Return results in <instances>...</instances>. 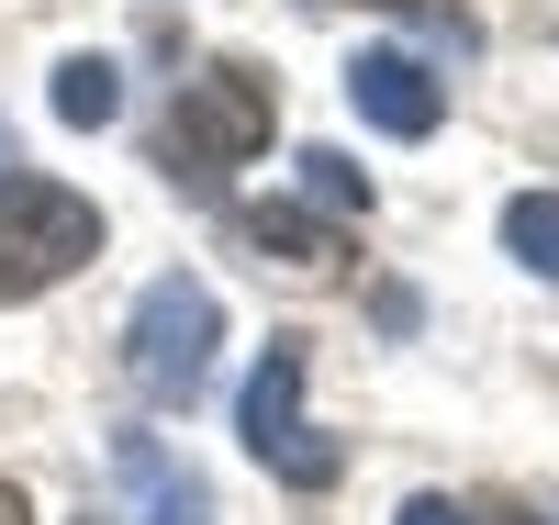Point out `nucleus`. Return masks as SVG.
Instances as JSON below:
<instances>
[{
	"instance_id": "20e7f679",
	"label": "nucleus",
	"mask_w": 559,
	"mask_h": 525,
	"mask_svg": "<svg viewBox=\"0 0 559 525\" xmlns=\"http://www.w3.org/2000/svg\"><path fill=\"white\" fill-rule=\"evenodd\" d=\"M302 336H269L258 347V369H247V403H236V437H247V458L269 469V481H292V492H336V469H347V448L336 437H313V414H302Z\"/></svg>"
},
{
	"instance_id": "39448f33",
	"label": "nucleus",
	"mask_w": 559,
	"mask_h": 525,
	"mask_svg": "<svg viewBox=\"0 0 559 525\" xmlns=\"http://www.w3.org/2000/svg\"><path fill=\"white\" fill-rule=\"evenodd\" d=\"M347 102H358V123H381V134H403V146H414V134H437L448 79H426L414 57H392V45H381V57L347 68Z\"/></svg>"
},
{
	"instance_id": "f03ea898",
	"label": "nucleus",
	"mask_w": 559,
	"mask_h": 525,
	"mask_svg": "<svg viewBox=\"0 0 559 525\" xmlns=\"http://www.w3.org/2000/svg\"><path fill=\"white\" fill-rule=\"evenodd\" d=\"M213 347H224V302H213V279L168 269V279H146V291H134L123 369H134V392H146V403H191L202 380H213Z\"/></svg>"
},
{
	"instance_id": "6e6552de",
	"label": "nucleus",
	"mask_w": 559,
	"mask_h": 525,
	"mask_svg": "<svg viewBox=\"0 0 559 525\" xmlns=\"http://www.w3.org/2000/svg\"><path fill=\"white\" fill-rule=\"evenodd\" d=\"M112 112H123V68H112V57H68V68H57V123L90 134V123H112Z\"/></svg>"
},
{
	"instance_id": "9b49d317",
	"label": "nucleus",
	"mask_w": 559,
	"mask_h": 525,
	"mask_svg": "<svg viewBox=\"0 0 559 525\" xmlns=\"http://www.w3.org/2000/svg\"><path fill=\"white\" fill-rule=\"evenodd\" d=\"M392 525H471V514H459V503H448V492H414V503H403V514H392Z\"/></svg>"
},
{
	"instance_id": "7ed1b4c3",
	"label": "nucleus",
	"mask_w": 559,
	"mask_h": 525,
	"mask_svg": "<svg viewBox=\"0 0 559 525\" xmlns=\"http://www.w3.org/2000/svg\"><path fill=\"white\" fill-rule=\"evenodd\" d=\"M102 258V213L79 202V190L34 179V168H0V302H34L57 291L68 269Z\"/></svg>"
},
{
	"instance_id": "1a4fd4ad",
	"label": "nucleus",
	"mask_w": 559,
	"mask_h": 525,
	"mask_svg": "<svg viewBox=\"0 0 559 525\" xmlns=\"http://www.w3.org/2000/svg\"><path fill=\"white\" fill-rule=\"evenodd\" d=\"M503 247L537 279H559V190H515V202H503Z\"/></svg>"
},
{
	"instance_id": "9d476101",
	"label": "nucleus",
	"mask_w": 559,
	"mask_h": 525,
	"mask_svg": "<svg viewBox=\"0 0 559 525\" xmlns=\"http://www.w3.org/2000/svg\"><path fill=\"white\" fill-rule=\"evenodd\" d=\"M292 168H302V190H313V202H324V213H369V179H358V168H347L336 146H302Z\"/></svg>"
},
{
	"instance_id": "f8f14e48",
	"label": "nucleus",
	"mask_w": 559,
	"mask_h": 525,
	"mask_svg": "<svg viewBox=\"0 0 559 525\" xmlns=\"http://www.w3.org/2000/svg\"><path fill=\"white\" fill-rule=\"evenodd\" d=\"M0 525H34V514H23V492H12V481H0Z\"/></svg>"
},
{
	"instance_id": "0eeeda50",
	"label": "nucleus",
	"mask_w": 559,
	"mask_h": 525,
	"mask_svg": "<svg viewBox=\"0 0 559 525\" xmlns=\"http://www.w3.org/2000/svg\"><path fill=\"white\" fill-rule=\"evenodd\" d=\"M236 235L258 258H292V269H336V224H313V213H292V202H258V213H236Z\"/></svg>"
},
{
	"instance_id": "f257e3e1",
	"label": "nucleus",
	"mask_w": 559,
	"mask_h": 525,
	"mask_svg": "<svg viewBox=\"0 0 559 525\" xmlns=\"http://www.w3.org/2000/svg\"><path fill=\"white\" fill-rule=\"evenodd\" d=\"M269 123H280V90H269L258 68H236V57H224V68H202V79H179L157 157H168V179L213 190L224 168H247V157L269 146Z\"/></svg>"
},
{
	"instance_id": "ddd939ff",
	"label": "nucleus",
	"mask_w": 559,
	"mask_h": 525,
	"mask_svg": "<svg viewBox=\"0 0 559 525\" xmlns=\"http://www.w3.org/2000/svg\"><path fill=\"white\" fill-rule=\"evenodd\" d=\"M0 168H12V134H0Z\"/></svg>"
},
{
	"instance_id": "423d86ee",
	"label": "nucleus",
	"mask_w": 559,
	"mask_h": 525,
	"mask_svg": "<svg viewBox=\"0 0 559 525\" xmlns=\"http://www.w3.org/2000/svg\"><path fill=\"white\" fill-rule=\"evenodd\" d=\"M112 469L134 481V503H146V525H213V481L191 458H168L157 437H112Z\"/></svg>"
}]
</instances>
